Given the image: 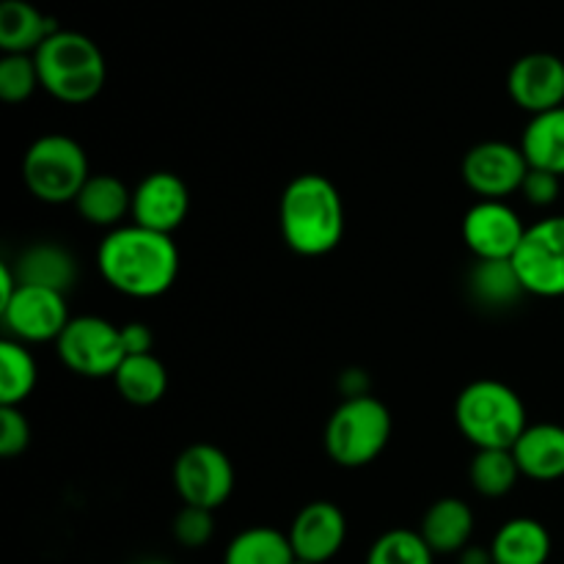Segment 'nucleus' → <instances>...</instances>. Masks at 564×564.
Instances as JSON below:
<instances>
[{
    "mask_svg": "<svg viewBox=\"0 0 564 564\" xmlns=\"http://www.w3.org/2000/svg\"><path fill=\"white\" fill-rule=\"evenodd\" d=\"M99 275L110 290L149 301L174 286L180 275V251L171 235L130 224L110 229L97 248Z\"/></svg>",
    "mask_w": 564,
    "mask_h": 564,
    "instance_id": "nucleus-1",
    "label": "nucleus"
},
{
    "mask_svg": "<svg viewBox=\"0 0 564 564\" xmlns=\"http://www.w3.org/2000/svg\"><path fill=\"white\" fill-rule=\"evenodd\" d=\"M281 237L297 257L317 259L345 237V204L323 174H301L284 187L279 204Z\"/></svg>",
    "mask_w": 564,
    "mask_h": 564,
    "instance_id": "nucleus-2",
    "label": "nucleus"
},
{
    "mask_svg": "<svg viewBox=\"0 0 564 564\" xmlns=\"http://www.w3.org/2000/svg\"><path fill=\"white\" fill-rule=\"evenodd\" d=\"M42 88L64 105H86L102 91L108 64L97 42L77 31H55L33 53Z\"/></svg>",
    "mask_w": 564,
    "mask_h": 564,
    "instance_id": "nucleus-3",
    "label": "nucleus"
},
{
    "mask_svg": "<svg viewBox=\"0 0 564 564\" xmlns=\"http://www.w3.org/2000/svg\"><path fill=\"white\" fill-rule=\"evenodd\" d=\"M455 424L477 449H512L529 419L516 389L501 380H474L457 394Z\"/></svg>",
    "mask_w": 564,
    "mask_h": 564,
    "instance_id": "nucleus-4",
    "label": "nucleus"
},
{
    "mask_svg": "<svg viewBox=\"0 0 564 564\" xmlns=\"http://www.w3.org/2000/svg\"><path fill=\"white\" fill-rule=\"evenodd\" d=\"M394 419L378 397H350L325 424V452L341 468H364L378 460L391 441Z\"/></svg>",
    "mask_w": 564,
    "mask_h": 564,
    "instance_id": "nucleus-5",
    "label": "nucleus"
},
{
    "mask_svg": "<svg viewBox=\"0 0 564 564\" xmlns=\"http://www.w3.org/2000/svg\"><path fill=\"white\" fill-rule=\"evenodd\" d=\"M88 176L91 171H88V158L80 143L58 132L36 138L22 158L25 187L33 198L44 204H75Z\"/></svg>",
    "mask_w": 564,
    "mask_h": 564,
    "instance_id": "nucleus-6",
    "label": "nucleus"
},
{
    "mask_svg": "<svg viewBox=\"0 0 564 564\" xmlns=\"http://www.w3.org/2000/svg\"><path fill=\"white\" fill-rule=\"evenodd\" d=\"M58 358L80 378H113L127 358L121 328L102 317H72L55 341Z\"/></svg>",
    "mask_w": 564,
    "mask_h": 564,
    "instance_id": "nucleus-7",
    "label": "nucleus"
},
{
    "mask_svg": "<svg viewBox=\"0 0 564 564\" xmlns=\"http://www.w3.org/2000/svg\"><path fill=\"white\" fill-rule=\"evenodd\" d=\"M512 264L527 295L564 297V215L529 226Z\"/></svg>",
    "mask_w": 564,
    "mask_h": 564,
    "instance_id": "nucleus-8",
    "label": "nucleus"
},
{
    "mask_svg": "<svg viewBox=\"0 0 564 564\" xmlns=\"http://www.w3.org/2000/svg\"><path fill=\"white\" fill-rule=\"evenodd\" d=\"M174 488L182 505L218 510L235 490V466L229 455L213 444H193L176 457Z\"/></svg>",
    "mask_w": 564,
    "mask_h": 564,
    "instance_id": "nucleus-9",
    "label": "nucleus"
},
{
    "mask_svg": "<svg viewBox=\"0 0 564 564\" xmlns=\"http://www.w3.org/2000/svg\"><path fill=\"white\" fill-rule=\"evenodd\" d=\"M0 319L9 339L22 345H42V341H58L72 317L64 292L20 284L14 297L0 308Z\"/></svg>",
    "mask_w": 564,
    "mask_h": 564,
    "instance_id": "nucleus-10",
    "label": "nucleus"
},
{
    "mask_svg": "<svg viewBox=\"0 0 564 564\" xmlns=\"http://www.w3.org/2000/svg\"><path fill=\"white\" fill-rule=\"evenodd\" d=\"M463 182L479 198L505 202L512 193H521L529 174V163L521 147L507 141H482L471 147L460 165Z\"/></svg>",
    "mask_w": 564,
    "mask_h": 564,
    "instance_id": "nucleus-11",
    "label": "nucleus"
},
{
    "mask_svg": "<svg viewBox=\"0 0 564 564\" xmlns=\"http://www.w3.org/2000/svg\"><path fill=\"white\" fill-rule=\"evenodd\" d=\"M527 229L507 202L479 198L463 218V242L477 259H512Z\"/></svg>",
    "mask_w": 564,
    "mask_h": 564,
    "instance_id": "nucleus-12",
    "label": "nucleus"
},
{
    "mask_svg": "<svg viewBox=\"0 0 564 564\" xmlns=\"http://www.w3.org/2000/svg\"><path fill=\"white\" fill-rule=\"evenodd\" d=\"M512 102L529 116L549 113L564 105V61L554 53H529L507 75Z\"/></svg>",
    "mask_w": 564,
    "mask_h": 564,
    "instance_id": "nucleus-13",
    "label": "nucleus"
},
{
    "mask_svg": "<svg viewBox=\"0 0 564 564\" xmlns=\"http://www.w3.org/2000/svg\"><path fill=\"white\" fill-rule=\"evenodd\" d=\"M191 193L187 185L171 171H154L143 176L132 191V224L143 229L174 235L187 218Z\"/></svg>",
    "mask_w": 564,
    "mask_h": 564,
    "instance_id": "nucleus-14",
    "label": "nucleus"
},
{
    "mask_svg": "<svg viewBox=\"0 0 564 564\" xmlns=\"http://www.w3.org/2000/svg\"><path fill=\"white\" fill-rule=\"evenodd\" d=\"M286 534L297 560L325 564L345 545L347 518L334 501H312L297 512Z\"/></svg>",
    "mask_w": 564,
    "mask_h": 564,
    "instance_id": "nucleus-15",
    "label": "nucleus"
},
{
    "mask_svg": "<svg viewBox=\"0 0 564 564\" xmlns=\"http://www.w3.org/2000/svg\"><path fill=\"white\" fill-rule=\"evenodd\" d=\"M518 468L534 482H556L564 477V427L560 424H529L512 446Z\"/></svg>",
    "mask_w": 564,
    "mask_h": 564,
    "instance_id": "nucleus-16",
    "label": "nucleus"
},
{
    "mask_svg": "<svg viewBox=\"0 0 564 564\" xmlns=\"http://www.w3.org/2000/svg\"><path fill=\"white\" fill-rule=\"evenodd\" d=\"M419 534L433 549V554H460L463 549H468L474 534L471 507L463 499H455V496H444V499L433 501L424 512Z\"/></svg>",
    "mask_w": 564,
    "mask_h": 564,
    "instance_id": "nucleus-17",
    "label": "nucleus"
},
{
    "mask_svg": "<svg viewBox=\"0 0 564 564\" xmlns=\"http://www.w3.org/2000/svg\"><path fill=\"white\" fill-rule=\"evenodd\" d=\"M17 281L25 286H44V290L69 292L77 281V262L66 248L55 242H33L11 264Z\"/></svg>",
    "mask_w": 564,
    "mask_h": 564,
    "instance_id": "nucleus-18",
    "label": "nucleus"
},
{
    "mask_svg": "<svg viewBox=\"0 0 564 564\" xmlns=\"http://www.w3.org/2000/svg\"><path fill=\"white\" fill-rule=\"evenodd\" d=\"M55 31H61L58 22L42 14L28 0H3L0 3V50L3 53L33 55Z\"/></svg>",
    "mask_w": 564,
    "mask_h": 564,
    "instance_id": "nucleus-19",
    "label": "nucleus"
},
{
    "mask_svg": "<svg viewBox=\"0 0 564 564\" xmlns=\"http://www.w3.org/2000/svg\"><path fill=\"white\" fill-rule=\"evenodd\" d=\"M551 534L534 518H512L501 523L490 540L494 564H545L551 560Z\"/></svg>",
    "mask_w": 564,
    "mask_h": 564,
    "instance_id": "nucleus-20",
    "label": "nucleus"
},
{
    "mask_svg": "<svg viewBox=\"0 0 564 564\" xmlns=\"http://www.w3.org/2000/svg\"><path fill=\"white\" fill-rule=\"evenodd\" d=\"M75 207L80 218L102 229H119L121 220L132 215V191L113 174H91L77 193Z\"/></svg>",
    "mask_w": 564,
    "mask_h": 564,
    "instance_id": "nucleus-21",
    "label": "nucleus"
},
{
    "mask_svg": "<svg viewBox=\"0 0 564 564\" xmlns=\"http://www.w3.org/2000/svg\"><path fill=\"white\" fill-rule=\"evenodd\" d=\"M518 147H521L529 169L564 176V105L549 113L532 116Z\"/></svg>",
    "mask_w": 564,
    "mask_h": 564,
    "instance_id": "nucleus-22",
    "label": "nucleus"
},
{
    "mask_svg": "<svg viewBox=\"0 0 564 564\" xmlns=\"http://www.w3.org/2000/svg\"><path fill=\"white\" fill-rule=\"evenodd\" d=\"M468 292L485 308H510L527 295L512 259H477L468 273Z\"/></svg>",
    "mask_w": 564,
    "mask_h": 564,
    "instance_id": "nucleus-23",
    "label": "nucleus"
},
{
    "mask_svg": "<svg viewBox=\"0 0 564 564\" xmlns=\"http://www.w3.org/2000/svg\"><path fill=\"white\" fill-rule=\"evenodd\" d=\"M116 391L130 405L149 408L160 402L169 391V372L154 352L143 356H127L113 375Z\"/></svg>",
    "mask_w": 564,
    "mask_h": 564,
    "instance_id": "nucleus-24",
    "label": "nucleus"
},
{
    "mask_svg": "<svg viewBox=\"0 0 564 564\" xmlns=\"http://www.w3.org/2000/svg\"><path fill=\"white\" fill-rule=\"evenodd\" d=\"M290 534L273 527H251L226 545L224 564H295Z\"/></svg>",
    "mask_w": 564,
    "mask_h": 564,
    "instance_id": "nucleus-25",
    "label": "nucleus"
},
{
    "mask_svg": "<svg viewBox=\"0 0 564 564\" xmlns=\"http://www.w3.org/2000/svg\"><path fill=\"white\" fill-rule=\"evenodd\" d=\"M36 389V361L22 341H0V405L20 408Z\"/></svg>",
    "mask_w": 564,
    "mask_h": 564,
    "instance_id": "nucleus-26",
    "label": "nucleus"
},
{
    "mask_svg": "<svg viewBox=\"0 0 564 564\" xmlns=\"http://www.w3.org/2000/svg\"><path fill=\"white\" fill-rule=\"evenodd\" d=\"M474 490L485 499H501V496L512 494L518 479L523 477L518 468L512 449H477L471 468H468Z\"/></svg>",
    "mask_w": 564,
    "mask_h": 564,
    "instance_id": "nucleus-27",
    "label": "nucleus"
},
{
    "mask_svg": "<svg viewBox=\"0 0 564 564\" xmlns=\"http://www.w3.org/2000/svg\"><path fill=\"white\" fill-rule=\"evenodd\" d=\"M364 564H435V554L416 529H391L375 540Z\"/></svg>",
    "mask_w": 564,
    "mask_h": 564,
    "instance_id": "nucleus-28",
    "label": "nucleus"
},
{
    "mask_svg": "<svg viewBox=\"0 0 564 564\" xmlns=\"http://www.w3.org/2000/svg\"><path fill=\"white\" fill-rule=\"evenodd\" d=\"M42 86L33 55L6 53L0 58V99L9 105H20L31 99V94Z\"/></svg>",
    "mask_w": 564,
    "mask_h": 564,
    "instance_id": "nucleus-29",
    "label": "nucleus"
},
{
    "mask_svg": "<svg viewBox=\"0 0 564 564\" xmlns=\"http://www.w3.org/2000/svg\"><path fill=\"white\" fill-rule=\"evenodd\" d=\"M171 534H174V540L182 549H204L215 534L213 510L182 505V510L176 512L174 521H171Z\"/></svg>",
    "mask_w": 564,
    "mask_h": 564,
    "instance_id": "nucleus-30",
    "label": "nucleus"
},
{
    "mask_svg": "<svg viewBox=\"0 0 564 564\" xmlns=\"http://www.w3.org/2000/svg\"><path fill=\"white\" fill-rule=\"evenodd\" d=\"M31 444V424L22 416L20 408L0 405V455L17 457Z\"/></svg>",
    "mask_w": 564,
    "mask_h": 564,
    "instance_id": "nucleus-31",
    "label": "nucleus"
},
{
    "mask_svg": "<svg viewBox=\"0 0 564 564\" xmlns=\"http://www.w3.org/2000/svg\"><path fill=\"white\" fill-rule=\"evenodd\" d=\"M562 191V176L551 174V171L529 169L527 180L521 185V196L527 198L532 207H551L560 198Z\"/></svg>",
    "mask_w": 564,
    "mask_h": 564,
    "instance_id": "nucleus-32",
    "label": "nucleus"
},
{
    "mask_svg": "<svg viewBox=\"0 0 564 564\" xmlns=\"http://www.w3.org/2000/svg\"><path fill=\"white\" fill-rule=\"evenodd\" d=\"M121 341H124L127 356H143V352H152L154 334L143 323H130L121 328Z\"/></svg>",
    "mask_w": 564,
    "mask_h": 564,
    "instance_id": "nucleus-33",
    "label": "nucleus"
},
{
    "mask_svg": "<svg viewBox=\"0 0 564 564\" xmlns=\"http://www.w3.org/2000/svg\"><path fill=\"white\" fill-rule=\"evenodd\" d=\"M17 290H20V281H17L14 268L11 262H0V308L14 297Z\"/></svg>",
    "mask_w": 564,
    "mask_h": 564,
    "instance_id": "nucleus-34",
    "label": "nucleus"
},
{
    "mask_svg": "<svg viewBox=\"0 0 564 564\" xmlns=\"http://www.w3.org/2000/svg\"><path fill=\"white\" fill-rule=\"evenodd\" d=\"M457 564H494V556H490V549H474V545H468V549H463L460 554H457Z\"/></svg>",
    "mask_w": 564,
    "mask_h": 564,
    "instance_id": "nucleus-35",
    "label": "nucleus"
},
{
    "mask_svg": "<svg viewBox=\"0 0 564 564\" xmlns=\"http://www.w3.org/2000/svg\"><path fill=\"white\" fill-rule=\"evenodd\" d=\"M143 564H171V562H163V560H152V562H143Z\"/></svg>",
    "mask_w": 564,
    "mask_h": 564,
    "instance_id": "nucleus-36",
    "label": "nucleus"
},
{
    "mask_svg": "<svg viewBox=\"0 0 564 564\" xmlns=\"http://www.w3.org/2000/svg\"><path fill=\"white\" fill-rule=\"evenodd\" d=\"M295 564H312V562H303V560H295Z\"/></svg>",
    "mask_w": 564,
    "mask_h": 564,
    "instance_id": "nucleus-37",
    "label": "nucleus"
}]
</instances>
